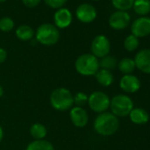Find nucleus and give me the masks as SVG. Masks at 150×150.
<instances>
[{
    "label": "nucleus",
    "mask_w": 150,
    "mask_h": 150,
    "mask_svg": "<svg viewBox=\"0 0 150 150\" xmlns=\"http://www.w3.org/2000/svg\"><path fill=\"white\" fill-rule=\"evenodd\" d=\"M119 128V120L117 117L111 112H103L99 114L94 121L95 131L102 136L113 135Z\"/></svg>",
    "instance_id": "f257e3e1"
},
{
    "label": "nucleus",
    "mask_w": 150,
    "mask_h": 150,
    "mask_svg": "<svg viewBox=\"0 0 150 150\" xmlns=\"http://www.w3.org/2000/svg\"><path fill=\"white\" fill-rule=\"evenodd\" d=\"M51 106L58 111H65L73 107V95L65 88H57L52 91L50 97Z\"/></svg>",
    "instance_id": "f03ea898"
},
{
    "label": "nucleus",
    "mask_w": 150,
    "mask_h": 150,
    "mask_svg": "<svg viewBox=\"0 0 150 150\" xmlns=\"http://www.w3.org/2000/svg\"><path fill=\"white\" fill-rule=\"evenodd\" d=\"M75 70L83 76H93L100 69L99 59L91 53L81 55L75 61Z\"/></svg>",
    "instance_id": "7ed1b4c3"
},
{
    "label": "nucleus",
    "mask_w": 150,
    "mask_h": 150,
    "mask_svg": "<svg viewBox=\"0 0 150 150\" xmlns=\"http://www.w3.org/2000/svg\"><path fill=\"white\" fill-rule=\"evenodd\" d=\"M58 28L50 23H43L38 27L35 33L36 41L45 46H52L59 40Z\"/></svg>",
    "instance_id": "20e7f679"
},
{
    "label": "nucleus",
    "mask_w": 150,
    "mask_h": 150,
    "mask_svg": "<svg viewBox=\"0 0 150 150\" xmlns=\"http://www.w3.org/2000/svg\"><path fill=\"white\" fill-rule=\"evenodd\" d=\"M110 108L111 113L118 117L129 116L134 106L132 100L128 96L117 95L110 100Z\"/></svg>",
    "instance_id": "39448f33"
},
{
    "label": "nucleus",
    "mask_w": 150,
    "mask_h": 150,
    "mask_svg": "<svg viewBox=\"0 0 150 150\" xmlns=\"http://www.w3.org/2000/svg\"><path fill=\"white\" fill-rule=\"evenodd\" d=\"M89 108L96 113H103L110 108V97L102 91H95L89 96L88 100Z\"/></svg>",
    "instance_id": "423d86ee"
},
{
    "label": "nucleus",
    "mask_w": 150,
    "mask_h": 150,
    "mask_svg": "<svg viewBox=\"0 0 150 150\" xmlns=\"http://www.w3.org/2000/svg\"><path fill=\"white\" fill-rule=\"evenodd\" d=\"M110 51V40L103 35H96L91 42V54L97 58H102L109 55Z\"/></svg>",
    "instance_id": "0eeeda50"
},
{
    "label": "nucleus",
    "mask_w": 150,
    "mask_h": 150,
    "mask_svg": "<svg viewBox=\"0 0 150 150\" xmlns=\"http://www.w3.org/2000/svg\"><path fill=\"white\" fill-rule=\"evenodd\" d=\"M131 21V17L127 12H114L109 18V25L115 30H123L126 28Z\"/></svg>",
    "instance_id": "6e6552de"
},
{
    "label": "nucleus",
    "mask_w": 150,
    "mask_h": 150,
    "mask_svg": "<svg viewBox=\"0 0 150 150\" xmlns=\"http://www.w3.org/2000/svg\"><path fill=\"white\" fill-rule=\"evenodd\" d=\"M132 35L137 38L145 37L150 35V18L146 16L136 19L131 27Z\"/></svg>",
    "instance_id": "1a4fd4ad"
},
{
    "label": "nucleus",
    "mask_w": 150,
    "mask_h": 150,
    "mask_svg": "<svg viewBox=\"0 0 150 150\" xmlns=\"http://www.w3.org/2000/svg\"><path fill=\"white\" fill-rule=\"evenodd\" d=\"M76 17L82 23H91L97 17V12L95 6L90 4L84 3L80 5L76 9Z\"/></svg>",
    "instance_id": "9d476101"
},
{
    "label": "nucleus",
    "mask_w": 150,
    "mask_h": 150,
    "mask_svg": "<svg viewBox=\"0 0 150 150\" xmlns=\"http://www.w3.org/2000/svg\"><path fill=\"white\" fill-rule=\"evenodd\" d=\"M70 118L74 126L82 128L88 123V115L82 107H72L70 110Z\"/></svg>",
    "instance_id": "9b49d317"
},
{
    "label": "nucleus",
    "mask_w": 150,
    "mask_h": 150,
    "mask_svg": "<svg viewBox=\"0 0 150 150\" xmlns=\"http://www.w3.org/2000/svg\"><path fill=\"white\" fill-rule=\"evenodd\" d=\"M119 86L125 93H136L140 88L139 80L133 74H125L120 79Z\"/></svg>",
    "instance_id": "f8f14e48"
},
{
    "label": "nucleus",
    "mask_w": 150,
    "mask_h": 150,
    "mask_svg": "<svg viewBox=\"0 0 150 150\" xmlns=\"http://www.w3.org/2000/svg\"><path fill=\"white\" fill-rule=\"evenodd\" d=\"M133 60L137 69L144 73L150 74V50L145 49L139 50L135 55Z\"/></svg>",
    "instance_id": "ddd939ff"
},
{
    "label": "nucleus",
    "mask_w": 150,
    "mask_h": 150,
    "mask_svg": "<svg viewBox=\"0 0 150 150\" xmlns=\"http://www.w3.org/2000/svg\"><path fill=\"white\" fill-rule=\"evenodd\" d=\"M72 21V14L67 8H60L54 14V22L55 26L57 28H68Z\"/></svg>",
    "instance_id": "4468645a"
},
{
    "label": "nucleus",
    "mask_w": 150,
    "mask_h": 150,
    "mask_svg": "<svg viewBox=\"0 0 150 150\" xmlns=\"http://www.w3.org/2000/svg\"><path fill=\"white\" fill-rule=\"evenodd\" d=\"M129 117L133 124L144 125L149 120V114L142 108H133L129 114Z\"/></svg>",
    "instance_id": "2eb2a0df"
},
{
    "label": "nucleus",
    "mask_w": 150,
    "mask_h": 150,
    "mask_svg": "<svg viewBox=\"0 0 150 150\" xmlns=\"http://www.w3.org/2000/svg\"><path fill=\"white\" fill-rule=\"evenodd\" d=\"M96 79L97 82L103 87H110L114 81V76L112 72L104 69H99V71L96 73Z\"/></svg>",
    "instance_id": "dca6fc26"
},
{
    "label": "nucleus",
    "mask_w": 150,
    "mask_h": 150,
    "mask_svg": "<svg viewBox=\"0 0 150 150\" xmlns=\"http://www.w3.org/2000/svg\"><path fill=\"white\" fill-rule=\"evenodd\" d=\"M15 34L18 39L23 42H27V41H30L34 37L35 31L31 27L28 25H21L17 28Z\"/></svg>",
    "instance_id": "f3484780"
},
{
    "label": "nucleus",
    "mask_w": 150,
    "mask_h": 150,
    "mask_svg": "<svg viewBox=\"0 0 150 150\" xmlns=\"http://www.w3.org/2000/svg\"><path fill=\"white\" fill-rule=\"evenodd\" d=\"M132 9L142 17L147 15L150 13V0H134Z\"/></svg>",
    "instance_id": "a211bd4d"
},
{
    "label": "nucleus",
    "mask_w": 150,
    "mask_h": 150,
    "mask_svg": "<svg viewBox=\"0 0 150 150\" xmlns=\"http://www.w3.org/2000/svg\"><path fill=\"white\" fill-rule=\"evenodd\" d=\"M117 67L119 69V71L124 74H132V72L134 71L136 66H135V63L134 60L129 57H125L122 58L119 63L117 64Z\"/></svg>",
    "instance_id": "6ab92c4d"
},
{
    "label": "nucleus",
    "mask_w": 150,
    "mask_h": 150,
    "mask_svg": "<svg viewBox=\"0 0 150 150\" xmlns=\"http://www.w3.org/2000/svg\"><path fill=\"white\" fill-rule=\"evenodd\" d=\"M26 150H55L53 145L46 139H35L30 142Z\"/></svg>",
    "instance_id": "aec40b11"
},
{
    "label": "nucleus",
    "mask_w": 150,
    "mask_h": 150,
    "mask_svg": "<svg viewBox=\"0 0 150 150\" xmlns=\"http://www.w3.org/2000/svg\"><path fill=\"white\" fill-rule=\"evenodd\" d=\"M30 134L35 139H44L47 135V129L42 124L35 123L30 127Z\"/></svg>",
    "instance_id": "412c9836"
},
{
    "label": "nucleus",
    "mask_w": 150,
    "mask_h": 150,
    "mask_svg": "<svg viewBox=\"0 0 150 150\" xmlns=\"http://www.w3.org/2000/svg\"><path fill=\"white\" fill-rule=\"evenodd\" d=\"M99 64L102 69L111 71L117 65V61L115 57L107 55L101 58V60L99 61Z\"/></svg>",
    "instance_id": "4be33fe9"
},
{
    "label": "nucleus",
    "mask_w": 150,
    "mask_h": 150,
    "mask_svg": "<svg viewBox=\"0 0 150 150\" xmlns=\"http://www.w3.org/2000/svg\"><path fill=\"white\" fill-rule=\"evenodd\" d=\"M134 0H111L112 6L117 10L126 12L132 8Z\"/></svg>",
    "instance_id": "5701e85b"
},
{
    "label": "nucleus",
    "mask_w": 150,
    "mask_h": 150,
    "mask_svg": "<svg viewBox=\"0 0 150 150\" xmlns=\"http://www.w3.org/2000/svg\"><path fill=\"white\" fill-rule=\"evenodd\" d=\"M139 38H137L133 35H128L124 41V47L129 52L136 50L139 47Z\"/></svg>",
    "instance_id": "b1692460"
},
{
    "label": "nucleus",
    "mask_w": 150,
    "mask_h": 150,
    "mask_svg": "<svg viewBox=\"0 0 150 150\" xmlns=\"http://www.w3.org/2000/svg\"><path fill=\"white\" fill-rule=\"evenodd\" d=\"M14 28V21L10 17H3L0 19V30L5 33L12 31Z\"/></svg>",
    "instance_id": "393cba45"
},
{
    "label": "nucleus",
    "mask_w": 150,
    "mask_h": 150,
    "mask_svg": "<svg viewBox=\"0 0 150 150\" xmlns=\"http://www.w3.org/2000/svg\"><path fill=\"white\" fill-rule=\"evenodd\" d=\"M88 96L84 92H78L73 96V103L77 107H82L85 106L88 103Z\"/></svg>",
    "instance_id": "a878e982"
},
{
    "label": "nucleus",
    "mask_w": 150,
    "mask_h": 150,
    "mask_svg": "<svg viewBox=\"0 0 150 150\" xmlns=\"http://www.w3.org/2000/svg\"><path fill=\"white\" fill-rule=\"evenodd\" d=\"M43 1L50 8L60 9L66 4L68 0H43Z\"/></svg>",
    "instance_id": "bb28decb"
},
{
    "label": "nucleus",
    "mask_w": 150,
    "mask_h": 150,
    "mask_svg": "<svg viewBox=\"0 0 150 150\" xmlns=\"http://www.w3.org/2000/svg\"><path fill=\"white\" fill-rule=\"evenodd\" d=\"M42 0H22V3L25 6L28 8H34L40 5Z\"/></svg>",
    "instance_id": "cd10ccee"
},
{
    "label": "nucleus",
    "mask_w": 150,
    "mask_h": 150,
    "mask_svg": "<svg viewBox=\"0 0 150 150\" xmlns=\"http://www.w3.org/2000/svg\"><path fill=\"white\" fill-rule=\"evenodd\" d=\"M7 58V52L5 49L0 48V64L4 63Z\"/></svg>",
    "instance_id": "c85d7f7f"
},
{
    "label": "nucleus",
    "mask_w": 150,
    "mask_h": 150,
    "mask_svg": "<svg viewBox=\"0 0 150 150\" xmlns=\"http://www.w3.org/2000/svg\"><path fill=\"white\" fill-rule=\"evenodd\" d=\"M3 138H4V131H3L2 126L0 125V143L3 140Z\"/></svg>",
    "instance_id": "c756f323"
},
{
    "label": "nucleus",
    "mask_w": 150,
    "mask_h": 150,
    "mask_svg": "<svg viewBox=\"0 0 150 150\" xmlns=\"http://www.w3.org/2000/svg\"><path fill=\"white\" fill-rule=\"evenodd\" d=\"M3 95H4V88L1 85H0V97H1Z\"/></svg>",
    "instance_id": "7c9ffc66"
},
{
    "label": "nucleus",
    "mask_w": 150,
    "mask_h": 150,
    "mask_svg": "<svg viewBox=\"0 0 150 150\" xmlns=\"http://www.w3.org/2000/svg\"><path fill=\"white\" fill-rule=\"evenodd\" d=\"M4 1H6V0H0V2H4Z\"/></svg>",
    "instance_id": "2f4dec72"
},
{
    "label": "nucleus",
    "mask_w": 150,
    "mask_h": 150,
    "mask_svg": "<svg viewBox=\"0 0 150 150\" xmlns=\"http://www.w3.org/2000/svg\"><path fill=\"white\" fill-rule=\"evenodd\" d=\"M93 1H99V0H93Z\"/></svg>",
    "instance_id": "473e14b6"
}]
</instances>
